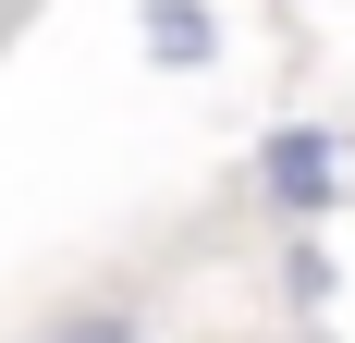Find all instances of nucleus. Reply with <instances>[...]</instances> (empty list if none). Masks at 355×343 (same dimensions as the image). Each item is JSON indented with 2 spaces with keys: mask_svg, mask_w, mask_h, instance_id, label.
<instances>
[{
  "mask_svg": "<svg viewBox=\"0 0 355 343\" xmlns=\"http://www.w3.org/2000/svg\"><path fill=\"white\" fill-rule=\"evenodd\" d=\"M257 196H270V208H294V221H319V208L343 196V147H331L319 123H282V135L257 147Z\"/></svg>",
  "mask_w": 355,
  "mask_h": 343,
  "instance_id": "f257e3e1",
  "label": "nucleus"
},
{
  "mask_svg": "<svg viewBox=\"0 0 355 343\" xmlns=\"http://www.w3.org/2000/svg\"><path fill=\"white\" fill-rule=\"evenodd\" d=\"M209 49H220V25L196 12V0H147V62L159 74H196Z\"/></svg>",
  "mask_w": 355,
  "mask_h": 343,
  "instance_id": "f03ea898",
  "label": "nucleus"
},
{
  "mask_svg": "<svg viewBox=\"0 0 355 343\" xmlns=\"http://www.w3.org/2000/svg\"><path fill=\"white\" fill-rule=\"evenodd\" d=\"M282 282H294V307H319V294H331V258H319V245H294V258H282Z\"/></svg>",
  "mask_w": 355,
  "mask_h": 343,
  "instance_id": "7ed1b4c3",
  "label": "nucleus"
}]
</instances>
